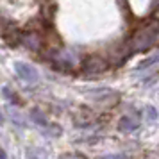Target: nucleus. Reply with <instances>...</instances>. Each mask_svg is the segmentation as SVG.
Listing matches in <instances>:
<instances>
[{"label": "nucleus", "mask_w": 159, "mask_h": 159, "mask_svg": "<svg viewBox=\"0 0 159 159\" xmlns=\"http://www.w3.org/2000/svg\"><path fill=\"white\" fill-rule=\"evenodd\" d=\"M159 39V23L154 22L150 25L143 27L141 30H138L132 41H130V50L132 52H143L148 50L152 45Z\"/></svg>", "instance_id": "obj_1"}, {"label": "nucleus", "mask_w": 159, "mask_h": 159, "mask_svg": "<svg viewBox=\"0 0 159 159\" xmlns=\"http://www.w3.org/2000/svg\"><path fill=\"white\" fill-rule=\"evenodd\" d=\"M82 70L88 75H97V73H102L107 70V63L106 59H102L100 56H89V57L84 59L82 63Z\"/></svg>", "instance_id": "obj_2"}, {"label": "nucleus", "mask_w": 159, "mask_h": 159, "mask_svg": "<svg viewBox=\"0 0 159 159\" xmlns=\"http://www.w3.org/2000/svg\"><path fill=\"white\" fill-rule=\"evenodd\" d=\"M15 72L18 73L20 79L25 80V82H29V84H34V82H38V79H39L36 68L27 65V63H22V61H16L15 63Z\"/></svg>", "instance_id": "obj_3"}, {"label": "nucleus", "mask_w": 159, "mask_h": 159, "mask_svg": "<svg viewBox=\"0 0 159 159\" xmlns=\"http://www.w3.org/2000/svg\"><path fill=\"white\" fill-rule=\"evenodd\" d=\"M139 127V120L134 116H122L120 122H118V129L122 132H132Z\"/></svg>", "instance_id": "obj_4"}, {"label": "nucleus", "mask_w": 159, "mask_h": 159, "mask_svg": "<svg viewBox=\"0 0 159 159\" xmlns=\"http://www.w3.org/2000/svg\"><path fill=\"white\" fill-rule=\"evenodd\" d=\"M23 41H25V45L29 47L30 50H38V48H39V43H41L38 34H29V36L23 38Z\"/></svg>", "instance_id": "obj_5"}, {"label": "nucleus", "mask_w": 159, "mask_h": 159, "mask_svg": "<svg viewBox=\"0 0 159 159\" xmlns=\"http://www.w3.org/2000/svg\"><path fill=\"white\" fill-rule=\"evenodd\" d=\"M30 118L34 120L36 123H39V125H43V127H48V122H47V118H45V115L39 111V109H32L30 111Z\"/></svg>", "instance_id": "obj_6"}, {"label": "nucleus", "mask_w": 159, "mask_h": 159, "mask_svg": "<svg viewBox=\"0 0 159 159\" xmlns=\"http://www.w3.org/2000/svg\"><path fill=\"white\" fill-rule=\"evenodd\" d=\"M156 63H159V52L157 54H154V56H150V57H147L145 61H141V63L138 65V70H147L148 66L156 65Z\"/></svg>", "instance_id": "obj_7"}, {"label": "nucleus", "mask_w": 159, "mask_h": 159, "mask_svg": "<svg viewBox=\"0 0 159 159\" xmlns=\"http://www.w3.org/2000/svg\"><path fill=\"white\" fill-rule=\"evenodd\" d=\"M143 111H145V115H147V118H148L150 122H154V120L157 118V109H156V107H152V106H147Z\"/></svg>", "instance_id": "obj_8"}, {"label": "nucleus", "mask_w": 159, "mask_h": 159, "mask_svg": "<svg viewBox=\"0 0 159 159\" xmlns=\"http://www.w3.org/2000/svg\"><path fill=\"white\" fill-rule=\"evenodd\" d=\"M102 159H125V156H122V154H116V156H104Z\"/></svg>", "instance_id": "obj_9"}, {"label": "nucleus", "mask_w": 159, "mask_h": 159, "mask_svg": "<svg viewBox=\"0 0 159 159\" xmlns=\"http://www.w3.org/2000/svg\"><path fill=\"white\" fill-rule=\"evenodd\" d=\"M0 159H7V156H6V152L2 150V148H0Z\"/></svg>", "instance_id": "obj_10"}, {"label": "nucleus", "mask_w": 159, "mask_h": 159, "mask_svg": "<svg viewBox=\"0 0 159 159\" xmlns=\"http://www.w3.org/2000/svg\"><path fill=\"white\" fill-rule=\"evenodd\" d=\"M4 122V118H2V113H0V123Z\"/></svg>", "instance_id": "obj_11"}]
</instances>
